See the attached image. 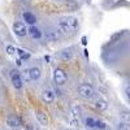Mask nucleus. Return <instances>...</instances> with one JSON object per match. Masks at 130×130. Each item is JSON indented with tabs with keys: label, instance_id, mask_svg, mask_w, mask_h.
I'll return each mask as SVG.
<instances>
[{
	"label": "nucleus",
	"instance_id": "nucleus-18",
	"mask_svg": "<svg viewBox=\"0 0 130 130\" xmlns=\"http://www.w3.org/2000/svg\"><path fill=\"white\" fill-rule=\"evenodd\" d=\"M65 130H70V129H65Z\"/></svg>",
	"mask_w": 130,
	"mask_h": 130
},
{
	"label": "nucleus",
	"instance_id": "nucleus-17",
	"mask_svg": "<svg viewBox=\"0 0 130 130\" xmlns=\"http://www.w3.org/2000/svg\"><path fill=\"white\" fill-rule=\"evenodd\" d=\"M72 112H73V115H74V116H78V115H79V112H81L79 107H78V105H74V107H73V109H72Z\"/></svg>",
	"mask_w": 130,
	"mask_h": 130
},
{
	"label": "nucleus",
	"instance_id": "nucleus-10",
	"mask_svg": "<svg viewBox=\"0 0 130 130\" xmlns=\"http://www.w3.org/2000/svg\"><path fill=\"white\" fill-rule=\"evenodd\" d=\"M27 34L32 38V39H40L42 38V31L37 27V26H30L27 29Z\"/></svg>",
	"mask_w": 130,
	"mask_h": 130
},
{
	"label": "nucleus",
	"instance_id": "nucleus-2",
	"mask_svg": "<svg viewBox=\"0 0 130 130\" xmlns=\"http://www.w3.org/2000/svg\"><path fill=\"white\" fill-rule=\"evenodd\" d=\"M78 94H79L81 98H83V99H92L94 95H95V90L91 85L82 83L78 87Z\"/></svg>",
	"mask_w": 130,
	"mask_h": 130
},
{
	"label": "nucleus",
	"instance_id": "nucleus-11",
	"mask_svg": "<svg viewBox=\"0 0 130 130\" xmlns=\"http://www.w3.org/2000/svg\"><path fill=\"white\" fill-rule=\"evenodd\" d=\"M22 18H24V21H26V24H29L31 26H34V24L37 22V17L32 13H30V12H24Z\"/></svg>",
	"mask_w": 130,
	"mask_h": 130
},
{
	"label": "nucleus",
	"instance_id": "nucleus-9",
	"mask_svg": "<svg viewBox=\"0 0 130 130\" xmlns=\"http://www.w3.org/2000/svg\"><path fill=\"white\" fill-rule=\"evenodd\" d=\"M42 100L44 103H52L53 100H55V92H53L52 90H44L42 94Z\"/></svg>",
	"mask_w": 130,
	"mask_h": 130
},
{
	"label": "nucleus",
	"instance_id": "nucleus-13",
	"mask_svg": "<svg viewBox=\"0 0 130 130\" xmlns=\"http://www.w3.org/2000/svg\"><path fill=\"white\" fill-rule=\"evenodd\" d=\"M16 51H17V53H18V56L21 57V59H29L30 57V55H29V53H26L24 50H20V48H16Z\"/></svg>",
	"mask_w": 130,
	"mask_h": 130
},
{
	"label": "nucleus",
	"instance_id": "nucleus-14",
	"mask_svg": "<svg viewBox=\"0 0 130 130\" xmlns=\"http://www.w3.org/2000/svg\"><path fill=\"white\" fill-rule=\"evenodd\" d=\"M95 127L96 129H100V130H104L107 126H105V122L102 121V120H95Z\"/></svg>",
	"mask_w": 130,
	"mask_h": 130
},
{
	"label": "nucleus",
	"instance_id": "nucleus-3",
	"mask_svg": "<svg viewBox=\"0 0 130 130\" xmlns=\"http://www.w3.org/2000/svg\"><path fill=\"white\" fill-rule=\"evenodd\" d=\"M52 78H53V82H55L56 85H64L68 79V75H67V73H65L64 69L56 68L52 73Z\"/></svg>",
	"mask_w": 130,
	"mask_h": 130
},
{
	"label": "nucleus",
	"instance_id": "nucleus-1",
	"mask_svg": "<svg viewBox=\"0 0 130 130\" xmlns=\"http://www.w3.org/2000/svg\"><path fill=\"white\" fill-rule=\"evenodd\" d=\"M78 27V20L74 16H65L59 21V29L64 34H73Z\"/></svg>",
	"mask_w": 130,
	"mask_h": 130
},
{
	"label": "nucleus",
	"instance_id": "nucleus-8",
	"mask_svg": "<svg viewBox=\"0 0 130 130\" xmlns=\"http://www.w3.org/2000/svg\"><path fill=\"white\" fill-rule=\"evenodd\" d=\"M35 117H37V120L39 121V124L43 125V126H47L48 122H50L48 116L43 112V111H37V112H35Z\"/></svg>",
	"mask_w": 130,
	"mask_h": 130
},
{
	"label": "nucleus",
	"instance_id": "nucleus-12",
	"mask_svg": "<svg viewBox=\"0 0 130 130\" xmlns=\"http://www.w3.org/2000/svg\"><path fill=\"white\" fill-rule=\"evenodd\" d=\"M95 107H96L99 111H105L107 108H108V104H107V102H105V100H102V99H99V100H96V103H95Z\"/></svg>",
	"mask_w": 130,
	"mask_h": 130
},
{
	"label": "nucleus",
	"instance_id": "nucleus-4",
	"mask_svg": "<svg viewBox=\"0 0 130 130\" xmlns=\"http://www.w3.org/2000/svg\"><path fill=\"white\" fill-rule=\"evenodd\" d=\"M12 30L17 37H21V38L26 37V34H27V29H26L25 24L21 22V21H16V22L13 24V26H12Z\"/></svg>",
	"mask_w": 130,
	"mask_h": 130
},
{
	"label": "nucleus",
	"instance_id": "nucleus-16",
	"mask_svg": "<svg viewBox=\"0 0 130 130\" xmlns=\"http://www.w3.org/2000/svg\"><path fill=\"white\" fill-rule=\"evenodd\" d=\"M14 52H16V48L13 46H8L7 47V53H8V55L12 56V55H14Z\"/></svg>",
	"mask_w": 130,
	"mask_h": 130
},
{
	"label": "nucleus",
	"instance_id": "nucleus-6",
	"mask_svg": "<svg viewBox=\"0 0 130 130\" xmlns=\"http://www.w3.org/2000/svg\"><path fill=\"white\" fill-rule=\"evenodd\" d=\"M10 79H12V83H13V86H14V89H17V90L22 89L24 81H22V78H21V75L18 74V72L12 70V73H10Z\"/></svg>",
	"mask_w": 130,
	"mask_h": 130
},
{
	"label": "nucleus",
	"instance_id": "nucleus-7",
	"mask_svg": "<svg viewBox=\"0 0 130 130\" xmlns=\"http://www.w3.org/2000/svg\"><path fill=\"white\" fill-rule=\"evenodd\" d=\"M27 74H29V78L31 81H38L40 78V75H42V72L38 67H34V68H30L27 70Z\"/></svg>",
	"mask_w": 130,
	"mask_h": 130
},
{
	"label": "nucleus",
	"instance_id": "nucleus-5",
	"mask_svg": "<svg viewBox=\"0 0 130 130\" xmlns=\"http://www.w3.org/2000/svg\"><path fill=\"white\" fill-rule=\"evenodd\" d=\"M7 124L9 127L12 129H21L22 127V121H21V118L16 115H10L7 117Z\"/></svg>",
	"mask_w": 130,
	"mask_h": 130
},
{
	"label": "nucleus",
	"instance_id": "nucleus-15",
	"mask_svg": "<svg viewBox=\"0 0 130 130\" xmlns=\"http://www.w3.org/2000/svg\"><path fill=\"white\" fill-rule=\"evenodd\" d=\"M86 125H87L89 127H95V120L92 117H87L86 118Z\"/></svg>",
	"mask_w": 130,
	"mask_h": 130
}]
</instances>
